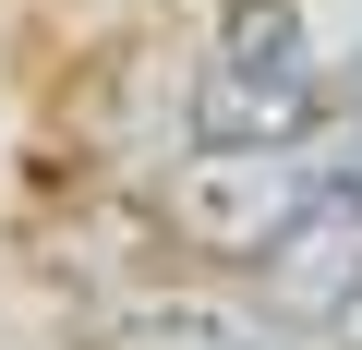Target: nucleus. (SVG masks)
<instances>
[{
	"label": "nucleus",
	"instance_id": "1",
	"mask_svg": "<svg viewBox=\"0 0 362 350\" xmlns=\"http://www.w3.org/2000/svg\"><path fill=\"white\" fill-rule=\"evenodd\" d=\"M338 169H350L338 121H314V133H206L169 169V230L194 254H218V266H266L338 194Z\"/></svg>",
	"mask_w": 362,
	"mask_h": 350
},
{
	"label": "nucleus",
	"instance_id": "2",
	"mask_svg": "<svg viewBox=\"0 0 362 350\" xmlns=\"http://www.w3.org/2000/svg\"><path fill=\"white\" fill-rule=\"evenodd\" d=\"M338 85V37L314 25V0H230L206 73H194V121L206 133H314Z\"/></svg>",
	"mask_w": 362,
	"mask_h": 350
},
{
	"label": "nucleus",
	"instance_id": "3",
	"mask_svg": "<svg viewBox=\"0 0 362 350\" xmlns=\"http://www.w3.org/2000/svg\"><path fill=\"white\" fill-rule=\"evenodd\" d=\"M278 338V314H230V302H157L145 326H121L109 350H254Z\"/></svg>",
	"mask_w": 362,
	"mask_h": 350
},
{
	"label": "nucleus",
	"instance_id": "4",
	"mask_svg": "<svg viewBox=\"0 0 362 350\" xmlns=\"http://www.w3.org/2000/svg\"><path fill=\"white\" fill-rule=\"evenodd\" d=\"M254 350H290V338H254Z\"/></svg>",
	"mask_w": 362,
	"mask_h": 350
}]
</instances>
